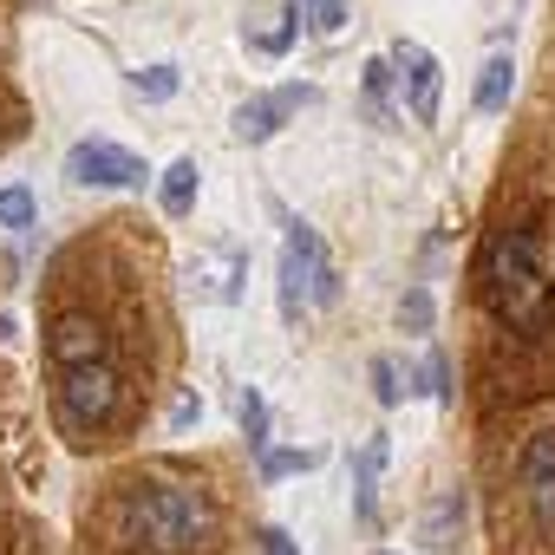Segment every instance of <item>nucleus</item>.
<instances>
[{
	"label": "nucleus",
	"instance_id": "1",
	"mask_svg": "<svg viewBox=\"0 0 555 555\" xmlns=\"http://www.w3.org/2000/svg\"><path fill=\"white\" fill-rule=\"evenodd\" d=\"M477 295L516 334H535L555 314V288H548L542 261H535V229H496L483 242V255H477Z\"/></svg>",
	"mask_w": 555,
	"mask_h": 555
},
{
	"label": "nucleus",
	"instance_id": "2",
	"mask_svg": "<svg viewBox=\"0 0 555 555\" xmlns=\"http://www.w3.org/2000/svg\"><path fill=\"white\" fill-rule=\"evenodd\" d=\"M112 529L118 542H144L157 555H183L196 542H209L216 529V509L196 483H131L112 509Z\"/></svg>",
	"mask_w": 555,
	"mask_h": 555
},
{
	"label": "nucleus",
	"instance_id": "3",
	"mask_svg": "<svg viewBox=\"0 0 555 555\" xmlns=\"http://www.w3.org/2000/svg\"><path fill=\"white\" fill-rule=\"evenodd\" d=\"M66 177L86 183V190H138L151 170H144V157H131V151L112 144V138H86V144L66 151Z\"/></svg>",
	"mask_w": 555,
	"mask_h": 555
},
{
	"label": "nucleus",
	"instance_id": "4",
	"mask_svg": "<svg viewBox=\"0 0 555 555\" xmlns=\"http://www.w3.org/2000/svg\"><path fill=\"white\" fill-rule=\"evenodd\" d=\"M60 412H66L73 431L105 425V418L118 412V373H112V360H99V366H73V373L60 379Z\"/></svg>",
	"mask_w": 555,
	"mask_h": 555
},
{
	"label": "nucleus",
	"instance_id": "5",
	"mask_svg": "<svg viewBox=\"0 0 555 555\" xmlns=\"http://www.w3.org/2000/svg\"><path fill=\"white\" fill-rule=\"evenodd\" d=\"M308 99H314L308 86H288V92H261V99H242V105H235V138H242V144H268V138L282 131V125H288V118H295Z\"/></svg>",
	"mask_w": 555,
	"mask_h": 555
},
{
	"label": "nucleus",
	"instance_id": "6",
	"mask_svg": "<svg viewBox=\"0 0 555 555\" xmlns=\"http://www.w3.org/2000/svg\"><path fill=\"white\" fill-rule=\"evenodd\" d=\"M392 60L405 66V105H412V118L431 125V118H438V99H444V66H438L418 40H399Z\"/></svg>",
	"mask_w": 555,
	"mask_h": 555
},
{
	"label": "nucleus",
	"instance_id": "7",
	"mask_svg": "<svg viewBox=\"0 0 555 555\" xmlns=\"http://www.w3.org/2000/svg\"><path fill=\"white\" fill-rule=\"evenodd\" d=\"M105 347H112V334H105L92 314H60V321L47 327V353H53L66 373H73V366H99Z\"/></svg>",
	"mask_w": 555,
	"mask_h": 555
},
{
	"label": "nucleus",
	"instance_id": "8",
	"mask_svg": "<svg viewBox=\"0 0 555 555\" xmlns=\"http://www.w3.org/2000/svg\"><path fill=\"white\" fill-rule=\"evenodd\" d=\"M288 248H295L301 268H308V301H314V308H334V301H340V268H334L327 242L314 235V222H288Z\"/></svg>",
	"mask_w": 555,
	"mask_h": 555
},
{
	"label": "nucleus",
	"instance_id": "9",
	"mask_svg": "<svg viewBox=\"0 0 555 555\" xmlns=\"http://www.w3.org/2000/svg\"><path fill=\"white\" fill-rule=\"evenodd\" d=\"M242 268H248V261H242L235 248H222V255H196V261H190V288H196L203 301H235V295H242V288H235V282H242Z\"/></svg>",
	"mask_w": 555,
	"mask_h": 555
},
{
	"label": "nucleus",
	"instance_id": "10",
	"mask_svg": "<svg viewBox=\"0 0 555 555\" xmlns=\"http://www.w3.org/2000/svg\"><path fill=\"white\" fill-rule=\"evenodd\" d=\"M509 92H516V60H509V53L483 60V73H477V112H483V118H490V112H503V105H509Z\"/></svg>",
	"mask_w": 555,
	"mask_h": 555
},
{
	"label": "nucleus",
	"instance_id": "11",
	"mask_svg": "<svg viewBox=\"0 0 555 555\" xmlns=\"http://www.w3.org/2000/svg\"><path fill=\"white\" fill-rule=\"evenodd\" d=\"M196 183H203L196 157H177V164L164 170V183H157V196H164V216H190V203H196Z\"/></svg>",
	"mask_w": 555,
	"mask_h": 555
},
{
	"label": "nucleus",
	"instance_id": "12",
	"mask_svg": "<svg viewBox=\"0 0 555 555\" xmlns=\"http://www.w3.org/2000/svg\"><path fill=\"white\" fill-rule=\"evenodd\" d=\"M131 92H138L144 105H164V99H177V92H183V73H177L170 60H157V66H138V73H131Z\"/></svg>",
	"mask_w": 555,
	"mask_h": 555
},
{
	"label": "nucleus",
	"instance_id": "13",
	"mask_svg": "<svg viewBox=\"0 0 555 555\" xmlns=\"http://www.w3.org/2000/svg\"><path fill=\"white\" fill-rule=\"evenodd\" d=\"M379 464H386V438H366V451H360V464H353V509L373 522V477H379Z\"/></svg>",
	"mask_w": 555,
	"mask_h": 555
},
{
	"label": "nucleus",
	"instance_id": "14",
	"mask_svg": "<svg viewBox=\"0 0 555 555\" xmlns=\"http://www.w3.org/2000/svg\"><path fill=\"white\" fill-rule=\"evenodd\" d=\"M274 288H282V321L295 327L301 321V301H308V268H301L295 248H282V282H274Z\"/></svg>",
	"mask_w": 555,
	"mask_h": 555
},
{
	"label": "nucleus",
	"instance_id": "15",
	"mask_svg": "<svg viewBox=\"0 0 555 555\" xmlns=\"http://www.w3.org/2000/svg\"><path fill=\"white\" fill-rule=\"evenodd\" d=\"M235 418H242V431H248V451L261 457V451H268V405H261V392H255V386H242Z\"/></svg>",
	"mask_w": 555,
	"mask_h": 555
},
{
	"label": "nucleus",
	"instance_id": "16",
	"mask_svg": "<svg viewBox=\"0 0 555 555\" xmlns=\"http://www.w3.org/2000/svg\"><path fill=\"white\" fill-rule=\"evenodd\" d=\"M516 477H522V490H529V483H542V477H555V431H535V438H529V451H522Z\"/></svg>",
	"mask_w": 555,
	"mask_h": 555
},
{
	"label": "nucleus",
	"instance_id": "17",
	"mask_svg": "<svg viewBox=\"0 0 555 555\" xmlns=\"http://www.w3.org/2000/svg\"><path fill=\"white\" fill-rule=\"evenodd\" d=\"M34 216H40L34 190H21V183H8V190H0V222H8V229H34Z\"/></svg>",
	"mask_w": 555,
	"mask_h": 555
},
{
	"label": "nucleus",
	"instance_id": "18",
	"mask_svg": "<svg viewBox=\"0 0 555 555\" xmlns=\"http://www.w3.org/2000/svg\"><path fill=\"white\" fill-rule=\"evenodd\" d=\"M314 464H321V451H274V444L261 451V477L268 483L274 477H295V470H314Z\"/></svg>",
	"mask_w": 555,
	"mask_h": 555
},
{
	"label": "nucleus",
	"instance_id": "19",
	"mask_svg": "<svg viewBox=\"0 0 555 555\" xmlns=\"http://www.w3.org/2000/svg\"><path fill=\"white\" fill-rule=\"evenodd\" d=\"M360 86H366V112L386 118V112H392V105H386V92H392V60H366V79H360Z\"/></svg>",
	"mask_w": 555,
	"mask_h": 555
},
{
	"label": "nucleus",
	"instance_id": "20",
	"mask_svg": "<svg viewBox=\"0 0 555 555\" xmlns=\"http://www.w3.org/2000/svg\"><path fill=\"white\" fill-rule=\"evenodd\" d=\"M308 27L314 34H340L347 27V0H308Z\"/></svg>",
	"mask_w": 555,
	"mask_h": 555
},
{
	"label": "nucleus",
	"instance_id": "21",
	"mask_svg": "<svg viewBox=\"0 0 555 555\" xmlns=\"http://www.w3.org/2000/svg\"><path fill=\"white\" fill-rule=\"evenodd\" d=\"M529 509H535V529H542V535H555V477L529 483Z\"/></svg>",
	"mask_w": 555,
	"mask_h": 555
},
{
	"label": "nucleus",
	"instance_id": "22",
	"mask_svg": "<svg viewBox=\"0 0 555 555\" xmlns=\"http://www.w3.org/2000/svg\"><path fill=\"white\" fill-rule=\"evenodd\" d=\"M399 327H412V334L431 327V295H425V288H412V295L399 301Z\"/></svg>",
	"mask_w": 555,
	"mask_h": 555
},
{
	"label": "nucleus",
	"instance_id": "23",
	"mask_svg": "<svg viewBox=\"0 0 555 555\" xmlns=\"http://www.w3.org/2000/svg\"><path fill=\"white\" fill-rule=\"evenodd\" d=\"M373 399H379V405H399V399H405V386H399V366H392V360H373Z\"/></svg>",
	"mask_w": 555,
	"mask_h": 555
},
{
	"label": "nucleus",
	"instance_id": "24",
	"mask_svg": "<svg viewBox=\"0 0 555 555\" xmlns=\"http://www.w3.org/2000/svg\"><path fill=\"white\" fill-rule=\"evenodd\" d=\"M425 392H431V399H438V405H451V366H444V360H438V353H431V360H425Z\"/></svg>",
	"mask_w": 555,
	"mask_h": 555
},
{
	"label": "nucleus",
	"instance_id": "25",
	"mask_svg": "<svg viewBox=\"0 0 555 555\" xmlns=\"http://www.w3.org/2000/svg\"><path fill=\"white\" fill-rule=\"evenodd\" d=\"M255 542H261V555H301V548H295V535H288V529H274V522H268Z\"/></svg>",
	"mask_w": 555,
	"mask_h": 555
},
{
	"label": "nucleus",
	"instance_id": "26",
	"mask_svg": "<svg viewBox=\"0 0 555 555\" xmlns=\"http://www.w3.org/2000/svg\"><path fill=\"white\" fill-rule=\"evenodd\" d=\"M196 418H203V405H196V399H190V392H183V399H177V405H170V425H177V431H183V425H196Z\"/></svg>",
	"mask_w": 555,
	"mask_h": 555
},
{
	"label": "nucleus",
	"instance_id": "27",
	"mask_svg": "<svg viewBox=\"0 0 555 555\" xmlns=\"http://www.w3.org/2000/svg\"><path fill=\"white\" fill-rule=\"evenodd\" d=\"M379 555H386V548H379Z\"/></svg>",
	"mask_w": 555,
	"mask_h": 555
}]
</instances>
